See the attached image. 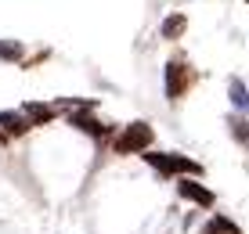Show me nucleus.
<instances>
[{
    "label": "nucleus",
    "mask_w": 249,
    "mask_h": 234,
    "mask_svg": "<svg viewBox=\"0 0 249 234\" xmlns=\"http://www.w3.org/2000/svg\"><path fill=\"white\" fill-rule=\"evenodd\" d=\"M144 162L148 166H156L159 177H199L202 166L195 159H184V155H177V151H144Z\"/></svg>",
    "instance_id": "nucleus-1"
},
{
    "label": "nucleus",
    "mask_w": 249,
    "mask_h": 234,
    "mask_svg": "<svg viewBox=\"0 0 249 234\" xmlns=\"http://www.w3.org/2000/svg\"><path fill=\"white\" fill-rule=\"evenodd\" d=\"M148 144H152V126L148 123H130L112 141V148H116V155H144Z\"/></svg>",
    "instance_id": "nucleus-2"
},
{
    "label": "nucleus",
    "mask_w": 249,
    "mask_h": 234,
    "mask_svg": "<svg viewBox=\"0 0 249 234\" xmlns=\"http://www.w3.org/2000/svg\"><path fill=\"white\" fill-rule=\"evenodd\" d=\"M195 83V68H188L184 62H170L166 65V98L170 101H177V98H184V90Z\"/></svg>",
    "instance_id": "nucleus-3"
},
{
    "label": "nucleus",
    "mask_w": 249,
    "mask_h": 234,
    "mask_svg": "<svg viewBox=\"0 0 249 234\" xmlns=\"http://www.w3.org/2000/svg\"><path fill=\"white\" fill-rule=\"evenodd\" d=\"M177 195L188 198V202H195L199 209H210V205H213V191L202 187L195 177H181V180H177Z\"/></svg>",
    "instance_id": "nucleus-4"
},
{
    "label": "nucleus",
    "mask_w": 249,
    "mask_h": 234,
    "mask_svg": "<svg viewBox=\"0 0 249 234\" xmlns=\"http://www.w3.org/2000/svg\"><path fill=\"white\" fill-rule=\"evenodd\" d=\"M94 108H98L94 101H90L87 108H76L72 116H69V123H72L76 130H83V134H90V137H108V126H105V123H98V119L90 116Z\"/></svg>",
    "instance_id": "nucleus-5"
},
{
    "label": "nucleus",
    "mask_w": 249,
    "mask_h": 234,
    "mask_svg": "<svg viewBox=\"0 0 249 234\" xmlns=\"http://www.w3.org/2000/svg\"><path fill=\"white\" fill-rule=\"evenodd\" d=\"M22 112H25V119H29V126H47L51 119H54V108L51 105H36V101H25Z\"/></svg>",
    "instance_id": "nucleus-6"
},
{
    "label": "nucleus",
    "mask_w": 249,
    "mask_h": 234,
    "mask_svg": "<svg viewBox=\"0 0 249 234\" xmlns=\"http://www.w3.org/2000/svg\"><path fill=\"white\" fill-rule=\"evenodd\" d=\"M228 94H231V105L249 116V90H246V83L238 80V76H231V80H228Z\"/></svg>",
    "instance_id": "nucleus-7"
},
{
    "label": "nucleus",
    "mask_w": 249,
    "mask_h": 234,
    "mask_svg": "<svg viewBox=\"0 0 249 234\" xmlns=\"http://www.w3.org/2000/svg\"><path fill=\"white\" fill-rule=\"evenodd\" d=\"M0 126L7 130V134H25L29 130V119H25V112H0Z\"/></svg>",
    "instance_id": "nucleus-8"
},
{
    "label": "nucleus",
    "mask_w": 249,
    "mask_h": 234,
    "mask_svg": "<svg viewBox=\"0 0 249 234\" xmlns=\"http://www.w3.org/2000/svg\"><path fill=\"white\" fill-rule=\"evenodd\" d=\"M202 234H238V223L231 220V216H213L202 227Z\"/></svg>",
    "instance_id": "nucleus-9"
},
{
    "label": "nucleus",
    "mask_w": 249,
    "mask_h": 234,
    "mask_svg": "<svg viewBox=\"0 0 249 234\" xmlns=\"http://www.w3.org/2000/svg\"><path fill=\"white\" fill-rule=\"evenodd\" d=\"M184 25H188V18H184V15H170V18L162 22L159 36H162V40H177V36L184 33Z\"/></svg>",
    "instance_id": "nucleus-10"
},
{
    "label": "nucleus",
    "mask_w": 249,
    "mask_h": 234,
    "mask_svg": "<svg viewBox=\"0 0 249 234\" xmlns=\"http://www.w3.org/2000/svg\"><path fill=\"white\" fill-rule=\"evenodd\" d=\"M228 130H231V137H235V141L249 151V123H246V119L242 116H231L228 119Z\"/></svg>",
    "instance_id": "nucleus-11"
},
{
    "label": "nucleus",
    "mask_w": 249,
    "mask_h": 234,
    "mask_svg": "<svg viewBox=\"0 0 249 234\" xmlns=\"http://www.w3.org/2000/svg\"><path fill=\"white\" fill-rule=\"evenodd\" d=\"M22 50L18 40H0V62H22Z\"/></svg>",
    "instance_id": "nucleus-12"
}]
</instances>
